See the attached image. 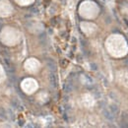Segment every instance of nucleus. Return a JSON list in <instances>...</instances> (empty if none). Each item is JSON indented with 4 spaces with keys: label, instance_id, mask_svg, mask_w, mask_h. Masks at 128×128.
I'll return each mask as SVG.
<instances>
[{
    "label": "nucleus",
    "instance_id": "nucleus-7",
    "mask_svg": "<svg viewBox=\"0 0 128 128\" xmlns=\"http://www.w3.org/2000/svg\"><path fill=\"white\" fill-rule=\"evenodd\" d=\"M19 4H22V5H28L32 2H34V0H16Z\"/></svg>",
    "mask_w": 128,
    "mask_h": 128
},
{
    "label": "nucleus",
    "instance_id": "nucleus-3",
    "mask_svg": "<svg viewBox=\"0 0 128 128\" xmlns=\"http://www.w3.org/2000/svg\"><path fill=\"white\" fill-rule=\"evenodd\" d=\"M22 89L27 94H33L38 89V83L34 79H26L22 82Z\"/></svg>",
    "mask_w": 128,
    "mask_h": 128
},
{
    "label": "nucleus",
    "instance_id": "nucleus-1",
    "mask_svg": "<svg viewBox=\"0 0 128 128\" xmlns=\"http://www.w3.org/2000/svg\"><path fill=\"white\" fill-rule=\"evenodd\" d=\"M105 48L110 55L116 58L125 56L128 53L127 41L122 35L113 34L105 41Z\"/></svg>",
    "mask_w": 128,
    "mask_h": 128
},
{
    "label": "nucleus",
    "instance_id": "nucleus-5",
    "mask_svg": "<svg viewBox=\"0 0 128 128\" xmlns=\"http://www.w3.org/2000/svg\"><path fill=\"white\" fill-rule=\"evenodd\" d=\"M81 29H82V31H83L86 35L90 36V35L94 34V33L97 31V26L95 25V24H93V23L83 22V23L81 24Z\"/></svg>",
    "mask_w": 128,
    "mask_h": 128
},
{
    "label": "nucleus",
    "instance_id": "nucleus-6",
    "mask_svg": "<svg viewBox=\"0 0 128 128\" xmlns=\"http://www.w3.org/2000/svg\"><path fill=\"white\" fill-rule=\"evenodd\" d=\"M116 78H117L118 83L121 86H123V87H125V88L128 89V71H126V70H120L117 73V77Z\"/></svg>",
    "mask_w": 128,
    "mask_h": 128
},
{
    "label": "nucleus",
    "instance_id": "nucleus-4",
    "mask_svg": "<svg viewBox=\"0 0 128 128\" xmlns=\"http://www.w3.org/2000/svg\"><path fill=\"white\" fill-rule=\"evenodd\" d=\"M40 67H41L40 62L37 59H35V58L29 59L25 63L26 70L28 72H30V73H36V72H38L40 70Z\"/></svg>",
    "mask_w": 128,
    "mask_h": 128
},
{
    "label": "nucleus",
    "instance_id": "nucleus-2",
    "mask_svg": "<svg viewBox=\"0 0 128 128\" xmlns=\"http://www.w3.org/2000/svg\"><path fill=\"white\" fill-rule=\"evenodd\" d=\"M99 7L98 5L93 2V1H90V0H87V1H84L80 8H79V12H80V15L85 18V19H94L98 16L99 14Z\"/></svg>",
    "mask_w": 128,
    "mask_h": 128
}]
</instances>
